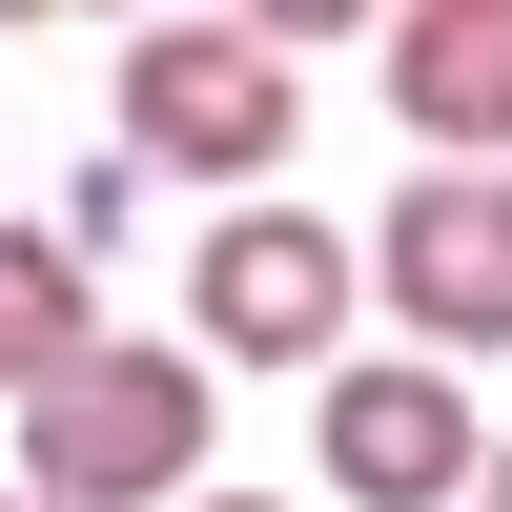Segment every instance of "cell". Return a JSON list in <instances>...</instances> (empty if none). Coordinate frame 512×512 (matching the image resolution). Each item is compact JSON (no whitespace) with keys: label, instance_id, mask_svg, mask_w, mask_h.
<instances>
[{"label":"cell","instance_id":"cell-7","mask_svg":"<svg viewBox=\"0 0 512 512\" xmlns=\"http://www.w3.org/2000/svg\"><path fill=\"white\" fill-rule=\"evenodd\" d=\"M82 349H103V287H82V246H62V226H0V390L41 410Z\"/></svg>","mask_w":512,"mask_h":512},{"label":"cell","instance_id":"cell-4","mask_svg":"<svg viewBox=\"0 0 512 512\" xmlns=\"http://www.w3.org/2000/svg\"><path fill=\"white\" fill-rule=\"evenodd\" d=\"M349 226H308V205H226L205 226V267H185V328H205V369H328L349 349Z\"/></svg>","mask_w":512,"mask_h":512},{"label":"cell","instance_id":"cell-5","mask_svg":"<svg viewBox=\"0 0 512 512\" xmlns=\"http://www.w3.org/2000/svg\"><path fill=\"white\" fill-rule=\"evenodd\" d=\"M328 492H349V512H472V492H492L472 390H451V369H410V349L328 369Z\"/></svg>","mask_w":512,"mask_h":512},{"label":"cell","instance_id":"cell-3","mask_svg":"<svg viewBox=\"0 0 512 512\" xmlns=\"http://www.w3.org/2000/svg\"><path fill=\"white\" fill-rule=\"evenodd\" d=\"M287 41L267 21H144L123 41V144L185 164V185H246V164H287Z\"/></svg>","mask_w":512,"mask_h":512},{"label":"cell","instance_id":"cell-9","mask_svg":"<svg viewBox=\"0 0 512 512\" xmlns=\"http://www.w3.org/2000/svg\"><path fill=\"white\" fill-rule=\"evenodd\" d=\"M472 512H512V472H492V492H472Z\"/></svg>","mask_w":512,"mask_h":512},{"label":"cell","instance_id":"cell-6","mask_svg":"<svg viewBox=\"0 0 512 512\" xmlns=\"http://www.w3.org/2000/svg\"><path fill=\"white\" fill-rule=\"evenodd\" d=\"M390 123L431 164H512V0H410L390 21Z\"/></svg>","mask_w":512,"mask_h":512},{"label":"cell","instance_id":"cell-8","mask_svg":"<svg viewBox=\"0 0 512 512\" xmlns=\"http://www.w3.org/2000/svg\"><path fill=\"white\" fill-rule=\"evenodd\" d=\"M185 512H287V492H185Z\"/></svg>","mask_w":512,"mask_h":512},{"label":"cell","instance_id":"cell-1","mask_svg":"<svg viewBox=\"0 0 512 512\" xmlns=\"http://www.w3.org/2000/svg\"><path fill=\"white\" fill-rule=\"evenodd\" d=\"M205 492V349H82L21 410V512H185Z\"/></svg>","mask_w":512,"mask_h":512},{"label":"cell","instance_id":"cell-2","mask_svg":"<svg viewBox=\"0 0 512 512\" xmlns=\"http://www.w3.org/2000/svg\"><path fill=\"white\" fill-rule=\"evenodd\" d=\"M349 267L390 287L410 369H472V349H512V164H410V205L349 246Z\"/></svg>","mask_w":512,"mask_h":512},{"label":"cell","instance_id":"cell-10","mask_svg":"<svg viewBox=\"0 0 512 512\" xmlns=\"http://www.w3.org/2000/svg\"><path fill=\"white\" fill-rule=\"evenodd\" d=\"M0 512H21V492H0Z\"/></svg>","mask_w":512,"mask_h":512}]
</instances>
